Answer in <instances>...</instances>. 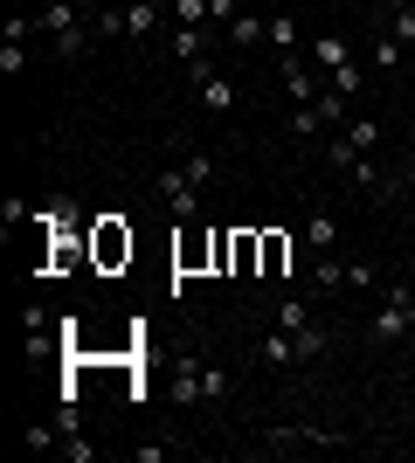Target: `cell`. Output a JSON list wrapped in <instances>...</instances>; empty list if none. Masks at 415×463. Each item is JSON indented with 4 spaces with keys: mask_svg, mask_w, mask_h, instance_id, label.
<instances>
[{
    "mask_svg": "<svg viewBox=\"0 0 415 463\" xmlns=\"http://www.w3.org/2000/svg\"><path fill=\"white\" fill-rule=\"evenodd\" d=\"M325 83H333V90L346 97L354 111H360V104H367V62H360V56H346V62H339V70H333V77H325Z\"/></svg>",
    "mask_w": 415,
    "mask_h": 463,
    "instance_id": "cell-7",
    "label": "cell"
},
{
    "mask_svg": "<svg viewBox=\"0 0 415 463\" xmlns=\"http://www.w3.org/2000/svg\"><path fill=\"white\" fill-rule=\"evenodd\" d=\"M174 21L180 28H208V0H174Z\"/></svg>",
    "mask_w": 415,
    "mask_h": 463,
    "instance_id": "cell-19",
    "label": "cell"
},
{
    "mask_svg": "<svg viewBox=\"0 0 415 463\" xmlns=\"http://www.w3.org/2000/svg\"><path fill=\"white\" fill-rule=\"evenodd\" d=\"M62 457H70V463H90V457H98V443H83V429H77V436H62Z\"/></svg>",
    "mask_w": 415,
    "mask_h": 463,
    "instance_id": "cell-23",
    "label": "cell"
},
{
    "mask_svg": "<svg viewBox=\"0 0 415 463\" xmlns=\"http://www.w3.org/2000/svg\"><path fill=\"white\" fill-rule=\"evenodd\" d=\"M257 360H263V367H297V360H305V353H297V339H291V332L277 326L270 339H263V346H257Z\"/></svg>",
    "mask_w": 415,
    "mask_h": 463,
    "instance_id": "cell-10",
    "label": "cell"
},
{
    "mask_svg": "<svg viewBox=\"0 0 415 463\" xmlns=\"http://www.w3.org/2000/svg\"><path fill=\"white\" fill-rule=\"evenodd\" d=\"M305 56H312L318 70L333 77V70H339V62H346V56H354V49H346V42H339V35H312V42H305Z\"/></svg>",
    "mask_w": 415,
    "mask_h": 463,
    "instance_id": "cell-12",
    "label": "cell"
},
{
    "mask_svg": "<svg viewBox=\"0 0 415 463\" xmlns=\"http://www.w3.org/2000/svg\"><path fill=\"white\" fill-rule=\"evenodd\" d=\"M180 166H187V180H201V187L215 180V159H208V153H187V159H180Z\"/></svg>",
    "mask_w": 415,
    "mask_h": 463,
    "instance_id": "cell-22",
    "label": "cell"
},
{
    "mask_svg": "<svg viewBox=\"0 0 415 463\" xmlns=\"http://www.w3.org/2000/svg\"><path fill=\"white\" fill-rule=\"evenodd\" d=\"M277 77H284V90H291V104H312V97L325 90V83H318L297 56H277Z\"/></svg>",
    "mask_w": 415,
    "mask_h": 463,
    "instance_id": "cell-6",
    "label": "cell"
},
{
    "mask_svg": "<svg viewBox=\"0 0 415 463\" xmlns=\"http://www.w3.org/2000/svg\"><path fill=\"white\" fill-rule=\"evenodd\" d=\"M215 70H222L215 49H208V56H187V77H194V83H201V77H215Z\"/></svg>",
    "mask_w": 415,
    "mask_h": 463,
    "instance_id": "cell-25",
    "label": "cell"
},
{
    "mask_svg": "<svg viewBox=\"0 0 415 463\" xmlns=\"http://www.w3.org/2000/svg\"><path fill=\"white\" fill-rule=\"evenodd\" d=\"M159 21H166V7H159V0H125V35H132V42H153Z\"/></svg>",
    "mask_w": 415,
    "mask_h": 463,
    "instance_id": "cell-5",
    "label": "cell"
},
{
    "mask_svg": "<svg viewBox=\"0 0 415 463\" xmlns=\"http://www.w3.org/2000/svg\"><path fill=\"white\" fill-rule=\"evenodd\" d=\"M263 443L270 449H312V443H339V436H325V429H263Z\"/></svg>",
    "mask_w": 415,
    "mask_h": 463,
    "instance_id": "cell-11",
    "label": "cell"
},
{
    "mask_svg": "<svg viewBox=\"0 0 415 463\" xmlns=\"http://www.w3.org/2000/svg\"><path fill=\"white\" fill-rule=\"evenodd\" d=\"M381 284V270H374V263H360V256H354V263H346V290H374Z\"/></svg>",
    "mask_w": 415,
    "mask_h": 463,
    "instance_id": "cell-20",
    "label": "cell"
},
{
    "mask_svg": "<svg viewBox=\"0 0 415 463\" xmlns=\"http://www.w3.org/2000/svg\"><path fill=\"white\" fill-rule=\"evenodd\" d=\"M388 35H395L401 49H415V7H395V14H388Z\"/></svg>",
    "mask_w": 415,
    "mask_h": 463,
    "instance_id": "cell-18",
    "label": "cell"
},
{
    "mask_svg": "<svg viewBox=\"0 0 415 463\" xmlns=\"http://www.w3.org/2000/svg\"><path fill=\"white\" fill-rule=\"evenodd\" d=\"M229 367H222V360H201V394H208V402H222V394H229Z\"/></svg>",
    "mask_w": 415,
    "mask_h": 463,
    "instance_id": "cell-16",
    "label": "cell"
},
{
    "mask_svg": "<svg viewBox=\"0 0 415 463\" xmlns=\"http://www.w3.org/2000/svg\"><path fill=\"white\" fill-rule=\"evenodd\" d=\"M159 201H166L180 222H201V180H187V166H166V174H159Z\"/></svg>",
    "mask_w": 415,
    "mask_h": 463,
    "instance_id": "cell-3",
    "label": "cell"
},
{
    "mask_svg": "<svg viewBox=\"0 0 415 463\" xmlns=\"http://www.w3.org/2000/svg\"><path fill=\"white\" fill-rule=\"evenodd\" d=\"M284 263H291V242H284V235H263V277H284Z\"/></svg>",
    "mask_w": 415,
    "mask_h": 463,
    "instance_id": "cell-17",
    "label": "cell"
},
{
    "mask_svg": "<svg viewBox=\"0 0 415 463\" xmlns=\"http://www.w3.org/2000/svg\"><path fill=\"white\" fill-rule=\"evenodd\" d=\"M367 339H374V346H395V339H415V284H409V277H395V284L381 290L374 318H367Z\"/></svg>",
    "mask_w": 415,
    "mask_h": 463,
    "instance_id": "cell-1",
    "label": "cell"
},
{
    "mask_svg": "<svg viewBox=\"0 0 415 463\" xmlns=\"http://www.w3.org/2000/svg\"><path fill=\"white\" fill-rule=\"evenodd\" d=\"M305 250H312V256H333L339 250V214L333 208H312V214H305Z\"/></svg>",
    "mask_w": 415,
    "mask_h": 463,
    "instance_id": "cell-4",
    "label": "cell"
},
{
    "mask_svg": "<svg viewBox=\"0 0 415 463\" xmlns=\"http://www.w3.org/2000/svg\"><path fill=\"white\" fill-rule=\"evenodd\" d=\"M28 70V49L21 42H0V77H21Z\"/></svg>",
    "mask_w": 415,
    "mask_h": 463,
    "instance_id": "cell-21",
    "label": "cell"
},
{
    "mask_svg": "<svg viewBox=\"0 0 415 463\" xmlns=\"http://www.w3.org/2000/svg\"><path fill=\"white\" fill-rule=\"evenodd\" d=\"M194 97H201V111H236V77H222V70H215V77L194 83Z\"/></svg>",
    "mask_w": 415,
    "mask_h": 463,
    "instance_id": "cell-9",
    "label": "cell"
},
{
    "mask_svg": "<svg viewBox=\"0 0 415 463\" xmlns=\"http://www.w3.org/2000/svg\"><path fill=\"white\" fill-rule=\"evenodd\" d=\"M381 7H388V14H395V7H415V0H381Z\"/></svg>",
    "mask_w": 415,
    "mask_h": 463,
    "instance_id": "cell-27",
    "label": "cell"
},
{
    "mask_svg": "<svg viewBox=\"0 0 415 463\" xmlns=\"http://www.w3.org/2000/svg\"><path fill=\"white\" fill-rule=\"evenodd\" d=\"M339 138H346L354 153H367V159H374V153H381V118L354 111V118H346V125H339Z\"/></svg>",
    "mask_w": 415,
    "mask_h": 463,
    "instance_id": "cell-8",
    "label": "cell"
},
{
    "mask_svg": "<svg viewBox=\"0 0 415 463\" xmlns=\"http://www.w3.org/2000/svg\"><path fill=\"white\" fill-rule=\"evenodd\" d=\"M367 62H374V70H401V62H409V49H401V42L381 28V35L367 42Z\"/></svg>",
    "mask_w": 415,
    "mask_h": 463,
    "instance_id": "cell-13",
    "label": "cell"
},
{
    "mask_svg": "<svg viewBox=\"0 0 415 463\" xmlns=\"http://www.w3.org/2000/svg\"><path fill=\"white\" fill-rule=\"evenodd\" d=\"M104 7H111V0H104Z\"/></svg>",
    "mask_w": 415,
    "mask_h": 463,
    "instance_id": "cell-30",
    "label": "cell"
},
{
    "mask_svg": "<svg viewBox=\"0 0 415 463\" xmlns=\"http://www.w3.org/2000/svg\"><path fill=\"white\" fill-rule=\"evenodd\" d=\"M277 326H284V332H305V326H318V318H312V305H305V298L291 290V298L277 305Z\"/></svg>",
    "mask_w": 415,
    "mask_h": 463,
    "instance_id": "cell-15",
    "label": "cell"
},
{
    "mask_svg": "<svg viewBox=\"0 0 415 463\" xmlns=\"http://www.w3.org/2000/svg\"><path fill=\"white\" fill-rule=\"evenodd\" d=\"M312 290H346V263L339 256H312Z\"/></svg>",
    "mask_w": 415,
    "mask_h": 463,
    "instance_id": "cell-14",
    "label": "cell"
},
{
    "mask_svg": "<svg viewBox=\"0 0 415 463\" xmlns=\"http://www.w3.org/2000/svg\"><path fill=\"white\" fill-rule=\"evenodd\" d=\"M242 7H270V0H242Z\"/></svg>",
    "mask_w": 415,
    "mask_h": 463,
    "instance_id": "cell-29",
    "label": "cell"
},
{
    "mask_svg": "<svg viewBox=\"0 0 415 463\" xmlns=\"http://www.w3.org/2000/svg\"><path fill=\"white\" fill-rule=\"evenodd\" d=\"M401 187H409V194H415V159H409V166H401Z\"/></svg>",
    "mask_w": 415,
    "mask_h": 463,
    "instance_id": "cell-26",
    "label": "cell"
},
{
    "mask_svg": "<svg viewBox=\"0 0 415 463\" xmlns=\"http://www.w3.org/2000/svg\"><path fill=\"white\" fill-rule=\"evenodd\" d=\"M118 256H132V235H118V229H104V263H118Z\"/></svg>",
    "mask_w": 415,
    "mask_h": 463,
    "instance_id": "cell-24",
    "label": "cell"
},
{
    "mask_svg": "<svg viewBox=\"0 0 415 463\" xmlns=\"http://www.w3.org/2000/svg\"><path fill=\"white\" fill-rule=\"evenodd\" d=\"M77 14H83L77 0H49V7L35 14V28H42L49 42H56V56H62V62H77L83 49H90V35H98V28H83Z\"/></svg>",
    "mask_w": 415,
    "mask_h": 463,
    "instance_id": "cell-2",
    "label": "cell"
},
{
    "mask_svg": "<svg viewBox=\"0 0 415 463\" xmlns=\"http://www.w3.org/2000/svg\"><path fill=\"white\" fill-rule=\"evenodd\" d=\"M77 7H90V14H98V7H104V0H77Z\"/></svg>",
    "mask_w": 415,
    "mask_h": 463,
    "instance_id": "cell-28",
    "label": "cell"
}]
</instances>
